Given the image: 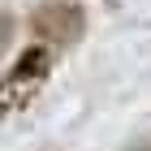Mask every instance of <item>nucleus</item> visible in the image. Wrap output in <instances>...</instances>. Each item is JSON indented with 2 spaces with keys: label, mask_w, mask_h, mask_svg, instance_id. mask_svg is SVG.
Masks as SVG:
<instances>
[{
  "label": "nucleus",
  "mask_w": 151,
  "mask_h": 151,
  "mask_svg": "<svg viewBox=\"0 0 151 151\" xmlns=\"http://www.w3.org/2000/svg\"><path fill=\"white\" fill-rule=\"evenodd\" d=\"M56 56H60L56 47H47V43H39V39H30V43L13 56V65L0 73V112H17V108L30 104V99L43 91V82L52 78Z\"/></svg>",
  "instance_id": "1"
},
{
  "label": "nucleus",
  "mask_w": 151,
  "mask_h": 151,
  "mask_svg": "<svg viewBox=\"0 0 151 151\" xmlns=\"http://www.w3.org/2000/svg\"><path fill=\"white\" fill-rule=\"evenodd\" d=\"M26 35L56 47V52H69L86 35V9L78 0H43L26 13Z\"/></svg>",
  "instance_id": "2"
},
{
  "label": "nucleus",
  "mask_w": 151,
  "mask_h": 151,
  "mask_svg": "<svg viewBox=\"0 0 151 151\" xmlns=\"http://www.w3.org/2000/svg\"><path fill=\"white\" fill-rule=\"evenodd\" d=\"M13 35H17V17H13L9 9H0V60H4V52L13 47Z\"/></svg>",
  "instance_id": "3"
},
{
  "label": "nucleus",
  "mask_w": 151,
  "mask_h": 151,
  "mask_svg": "<svg viewBox=\"0 0 151 151\" xmlns=\"http://www.w3.org/2000/svg\"><path fill=\"white\" fill-rule=\"evenodd\" d=\"M125 151H151V134H147V138H138V142H129Z\"/></svg>",
  "instance_id": "4"
},
{
  "label": "nucleus",
  "mask_w": 151,
  "mask_h": 151,
  "mask_svg": "<svg viewBox=\"0 0 151 151\" xmlns=\"http://www.w3.org/2000/svg\"><path fill=\"white\" fill-rule=\"evenodd\" d=\"M43 151H52V147H43Z\"/></svg>",
  "instance_id": "5"
}]
</instances>
